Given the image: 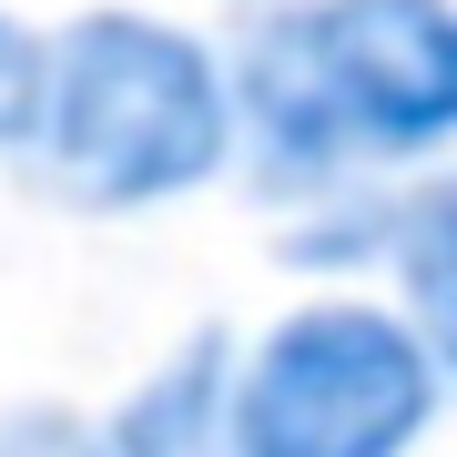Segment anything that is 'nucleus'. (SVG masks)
I'll use <instances>...</instances> for the list:
<instances>
[{
    "mask_svg": "<svg viewBox=\"0 0 457 457\" xmlns=\"http://www.w3.org/2000/svg\"><path fill=\"white\" fill-rule=\"evenodd\" d=\"M234 112L285 183L457 143V0H285L245 31Z\"/></svg>",
    "mask_w": 457,
    "mask_h": 457,
    "instance_id": "1",
    "label": "nucleus"
},
{
    "mask_svg": "<svg viewBox=\"0 0 457 457\" xmlns=\"http://www.w3.org/2000/svg\"><path fill=\"white\" fill-rule=\"evenodd\" d=\"M41 153L71 204L132 213L194 194L234 153V82L224 62L143 11H92L51 41V92H41Z\"/></svg>",
    "mask_w": 457,
    "mask_h": 457,
    "instance_id": "2",
    "label": "nucleus"
},
{
    "mask_svg": "<svg viewBox=\"0 0 457 457\" xmlns=\"http://www.w3.org/2000/svg\"><path fill=\"white\" fill-rule=\"evenodd\" d=\"M437 417V345L376 305H305L234 366V457H407Z\"/></svg>",
    "mask_w": 457,
    "mask_h": 457,
    "instance_id": "3",
    "label": "nucleus"
},
{
    "mask_svg": "<svg viewBox=\"0 0 457 457\" xmlns=\"http://www.w3.org/2000/svg\"><path fill=\"white\" fill-rule=\"evenodd\" d=\"M82 457H234V366H224V336H194L163 376H143V386L82 437Z\"/></svg>",
    "mask_w": 457,
    "mask_h": 457,
    "instance_id": "4",
    "label": "nucleus"
},
{
    "mask_svg": "<svg viewBox=\"0 0 457 457\" xmlns=\"http://www.w3.org/2000/svg\"><path fill=\"white\" fill-rule=\"evenodd\" d=\"M396 275H407L417 336L437 345V366L457 376V183H437V194H417L396 213Z\"/></svg>",
    "mask_w": 457,
    "mask_h": 457,
    "instance_id": "5",
    "label": "nucleus"
},
{
    "mask_svg": "<svg viewBox=\"0 0 457 457\" xmlns=\"http://www.w3.org/2000/svg\"><path fill=\"white\" fill-rule=\"evenodd\" d=\"M41 92H51V41H31L11 11H0V153L41 143Z\"/></svg>",
    "mask_w": 457,
    "mask_h": 457,
    "instance_id": "6",
    "label": "nucleus"
}]
</instances>
